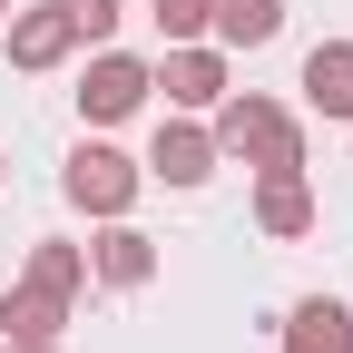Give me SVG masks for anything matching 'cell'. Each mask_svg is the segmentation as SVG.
<instances>
[{
	"instance_id": "1",
	"label": "cell",
	"mask_w": 353,
	"mask_h": 353,
	"mask_svg": "<svg viewBox=\"0 0 353 353\" xmlns=\"http://www.w3.org/2000/svg\"><path fill=\"white\" fill-rule=\"evenodd\" d=\"M216 157H245V167H304V128L285 99H265V88H226L216 99Z\"/></svg>"
},
{
	"instance_id": "2",
	"label": "cell",
	"mask_w": 353,
	"mask_h": 353,
	"mask_svg": "<svg viewBox=\"0 0 353 353\" xmlns=\"http://www.w3.org/2000/svg\"><path fill=\"white\" fill-rule=\"evenodd\" d=\"M138 187H148V167H138V157H118L108 138H79V148H69V167H59V196H69L79 216H99V226L138 206Z\"/></svg>"
},
{
	"instance_id": "3",
	"label": "cell",
	"mask_w": 353,
	"mask_h": 353,
	"mask_svg": "<svg viewBox=\"0 0 353 353\" xmlns=\"http://www.w3.org/2000/svg\"><path fill=\"white\" fill-rule=\"evenodd\" d=\"M148 88H167V108H187V118H196V108L226 99L236 79H226V50H216V39H167V59L148 69Z\"/></svg>"
},
{
	"instance_id": "4",
	"label": "cell",
	"mask_w": 353,
	"mask_h": 353,
	"mask_svg": "<svg viewBox=\"0 0 353 353\" xmlns=\"http://www.w3.org/2000/svg\"><path fill=\"white\" fill-rule=\"evenodd\" d=\"M148 108V59H128V50H99L79 69V118L88 128H118V118H138Z\"/></svg>"
},
{
	"instance_id": "5",
	"label": "cell",
	"mask_w": 353,
	"mask_h": 353,
	"mask_svg": "<svg viewBox=\"0 0 353 353\" xmlns=\"http://www.w3.org/2000/svg\"><path fill=\"white\" fill-rule=\"evenodd\" d=\"M314 226H324L314 176H304V167H255V236L294 245V236H314Z\"/></svg>"
},
{
	"instance_id": "6",
	"label": "cell",
	"mask_w": 353,
	"mask_h": 353,
	"mask_svg": "<svg viewBox=\"0 0 353 353\" xmlns=\"http://www.w3.org/2000/svg\"><path fill=\"white\" fill-rule=\"evenodd\" d=\"M148 176H167L176 196H196L206 176H216V138L176 108V118H157V138H148Z\"/></svg>"
},
{
	"instance_id": "7",
	"label": "cell",
	"mask_w": 353,
	"mask_h": 353,
	"mask_svg": "<svg viewBox=\"0 0 353 353\" xmlns=\"http://www.w3.org/2000/svg\"><path fill=\"white\" fill-rule=\"evenodd\" d=\"M88 275H99L108 294H138V285H157V236H138L128 216H108V226H99V245H88Z\"/></svg>"
},
{
	"instance_id": "8",
	"label": "cell",
	"mask_w": 353,
	"mask_h": 353,
	"mask_svg": "<svg viewBox=\"0 0 353 353\" xmlns=\"http://www.w3.org/2000/svg\"><path fill=\"white\" fill-rule=\"evenodd\" d=\"M79 50V30H69V10H59V0H39V10H10V69H59Z\"/></svg>"
},
{
	"instance_id": "9",
	"label": "cell",
	"mask_w": 353,
	"mask_h": 353,
	"mask_svg": "<svg viewBox=\"0 0 353 353\" xmlns=\"http://www.w3.org/2000/svg\"><path fill=\"white\" fill-rule=\"evenodd\" d=\"M275 343H285V353H353V304H334V294H304V304H285Z\"/></svg>"
},
{
	"instance_id": "10",
	"label": "cell",
	"mask_w": 353,
	"mask_h": 353,
	"mask_svg": "<svg viewBox=\"0 0 353 353\" xmlns=\"http://www.w3.org/2000/svg\"><path fill=\"white\" fill-rule=\"evenodd\" d=\"M304 108L353 128V39H314L304 50Z\"/></svg>"
},
{
	"instance_id": "11",
	"label": "cell",
	"mask_w": 353,
	"mask_h": 353,
	"mask_svg": "<svg viewBox=\"0 0 353 353\" xmlns=\"http://www.w3.org/2000/svg\"><path fill=\"white\" fill-rule=\"evenodd\" d=\"M59 334H69V294H50V285L0 294V343H59Z\"/></svg>"
},
{
	"instance_id": "12",
	"label": "cell",
	"mask_w": 353,
	"mask_h": 353,
	"mask_svg": "<svg viewBox=\"0 0 353 353\" xmlns=\"http://www.w3.org/2000/svg\"><path fill=\"white\" fill-rule=\"evenodd\" d=\"M275 30H285V0H216V20H206L216 50H265Z\"/></svg>"
},
{
	"instance_id": "13",
	"label": "cell",
	"mask_w": 353,
	"mask_h": 353,
	"mask_svg": "<svg viewBox=\"0 0 353 353\" xmlns=\"http://www.w3.org/2000/svg\"><path fill=\"white\" fill-rule=\"evenodd\" d=\"M20 285H50V294H88V245H69V236H39L30 245V265H20Z\"/></svg>"
},
{
	"instance_id": "14",
	"label": "cell",
	"mask_w": 353,
	"mask_h": 353,
	"mask_svg": "<svg viewBox=\"0 0 353 353\" xmlns=\"http://www.w3.org/2000/svg\"><path fill=\"white\" fill-rule=\"evenodd\" d=\"M59 10H69V30L88 39V50H108V39H118V20H128L118 0H59Z\"/></svg>"
},
{
	"instance_id": "15",
	"label": "cell",
	"mask_w": 353,
	"mask_h": 353,
	"mask_svg": "<svg viewBox=\"0 0 353 353\" xmlns=\"http://www.w3.org/2000/svg\"><path fill=\"white\" fill-rule=\"evenodd\" d=\"M148 10H157V30H167V39H206L216 0H148Z\"/></svg>"
},
{
	"instance_id": "16",
	"label": "cell",
	"mask_w": 353,
	"mask_h": 353,
	"mask_svg": "<svg viewBox=\"0 0 353 353\" xmlns=\"http://www.w3.org/2000/svg\"><path fill=\"white\" fill-rule=\"evenodd\" d=\"M0 353H59V343H0Z\"/></svg>"
},
{
	"instance_id": "17",
	"label": "cell",
	"mask_w": 353,
	"mask_h": 353,
	"mask_svg": "<svg viewBox=\"0 0 353 353\" xmlns=\"http://www.w3.org/2000/svg\"><path fill=\"white\" fill-rule=\"evenodd\" d=\"M0 187H10V157H0Z\"/></svg>"
},
{
	"instance_id": "18",
	"label": "cell",
	"mask_w": 353,
	"mask_h": 353,
	"mask_svg": "<svg viewBox=\"0 0 353 353\" xmlns=\"http://www.w3.org/2000/svg\"><path fill=\"white\" fill-rule=\"evenodd\" d=\"M0 10H10V0H0Z\"/></svg>"
}]
</instances>
